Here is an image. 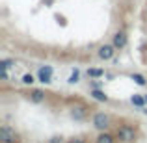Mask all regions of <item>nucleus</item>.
I'll list each match as a JSON object with an SVG mask.
<instances>
[{
    "label": "nucleus",
    "mask_w": 147,
    "mask_h": 143,
    "mask_svg": "<svg viewBox=\"0 0 147 143\" xmlns=\"http://www.w3.org/2000/svg\"><path fill=\"white\" fill-rule=\"evenodd\" d=\"M114 134H115L119 143H136L138 138H140L138 125H132V123H121V125H117Z\"/></svg>",
    "instance_id": "nucleus-1"
},
{
    "label": "nucleus",
    "mask_w": 147,
    "mask_h": 143,
    "mask_svg": "<svg viewBox=\"0 0 147 143\" xmlns=\"http://www.w3.org/2000/svg\"><path fill=\"white\" fill-rule=\"evenodd\" d=\"M90 115H93V108L84 102H75L73 106H69V117L75 121H86Z\"/></svg>",
    "instance_id": "nucleus-2"
},
{
    "label": "nucleus",
    "mask_w": 147,
    "mask_h": 143,
    "mask_svg": "<svg viewBox=\"0 0 147 143\" xmlns=\"http://www.w3.org/2000/svg\"><path fill=\"white\" fill-rule=\"evenodd\" d=\"M91 125H93L95 130L99 132H104L112 126V115L108 111H93L91 115Z\"/></svg>",
    "instance_id": "nucleus-3"
},
{
    "label": "nucleus",
    "mask_w": 147,
    "mask_h": 143,
    "mask_svg": "<svg viewBox=\"0 0 147 143\" xmlns=\"http://www.w3.org/2000/svg\"><path fill=\"white\" fill-rule=\"evenodd\" d=\"M0 143H21V136L9 125L0 126Z\"/></svg>",
    "instance_id": "nucleus-4"
},
{
    "label": "nucleus",
    "mask_w": 147,
    "mask_h": 143,
    "mask_svg": "<svg viewBox=\"0 0 147 143\" xmlns=\"http://www.w3.org/2000/svg\"><path fill=\"white\" fill-rule=\"evenodd\" d=\"M115 52H117V48L112 43H102V45H99V48H97V58L100 61H110V60H114Z\"/></svg>",
    "instance_id": "nucleus-5"
},
{
    "label": "nucleus",
    "mask_w": 147,
    "mask_h": 143,
    "mask_svg": "<svg viewBox=\"0 0 147 143\" xmlns=\"http://www.w3.org/2000/svg\"><path fill=\"white\" fill-rule=\"evenodd\" d=\"M26 99L32 104H45L49 100V95L45 89H37V87H30L28 93H26Z\"/></svg>",
    "instance_id": "nucleus-6"
},
{
    "label": "nucleus",
    "mask_w": 147,
    "mask_h": 143,
    "mask_svg": "<svg viewBox=\"0 0 147 143\" xmlns=\"http://www.w3.org/2000/svg\"><path fill=\"white\" fill-rule=\"evenodd\" d=\"M52 73H54L52 65H41L36 73L37 82H41L43 86H50V84H52Z\"/></svg>",
    "instance_id": "nucleus-7"
},
{
    "label": "nucleus",
    "mask_w": 147,
    "mask_h": 143,
    "mask_svg": "<svg viewBox=\"0 0 147 143\" xmlns=\"http://www.w3.org/2000/svg\"><path fill=\"white\" fill-rule=\"evenodd\" d=\"M112 45L117 50H123L129 45V34H127L125 30H115L114 36H112Z\"/></svg>",
    "instance_id": "nucleus-8"
},
{
    "label": "nucleus",
    "mask_w": 147,
    "mask_h": 143,
    "mask_svg": "<svg viewBox=\"0 0 147 143\" xmlns=\"http://www.w3.org/2000/svg\"><path fill=\"white\" fill-rule=\"evenodd\" d=\"M115 141H117L115 134L108 132V130H104V132H99V136L95 138V143H115Z\"/></svg>",
    "instance_id": "nucleus-9"
},
{
    "label": "nucleus",
    "mask_w": 147,
    "mask_h": 143,
    "mask_svg": "<svg viewBox=\"0 0 147 143\" xmlns=\"http://www.w3.org/2000/svg\"><path fill=\"white\" fill-rule=\"evenodd\" d=\"M90 97L97 102H110V97L104 93V89H90Z\"/></svg>",
    "instance_id": "nucleus-10"
},
{
    "label": "nucleus",
    "mask_w": 147,
    "mask_h": 143,
    "mask_svg": "<svg viewBox=\"0 0 147 143\" xmlns=\"http://www.w3.org/2000/svg\"><path fill=\"white\" fill-rule=\"evenodd\" d=\"M130 104L136 108H140V110H144V108L147 106L145 102V95H140V93H134L132 97H130Z\"/></svg>",
    "instance_id": "nucleus-11"
},
{
    "label": "nucleus",
    "mask_w": 147,
    "mask_h": 143,
    "mask_svg": "<svg viewBox=\"0 0 147 143\" xmlns=\"http://www.w3.org/2000/svg\"><path fill=\"white\" fill-rule=\"evenodd\" d=\"M86 75H88V78H90V80H97V78H102V76H104V69H100V67H90Z\"/></svg>",
    "instance_id": "nucleus-12"
},
{
    "label": "nucleus",
    "mask_w": 147,
    "mask_h": 143,
    "mask_svg": "<svg viewBox=\"0 0 147 143\" xmlns=\"http://www.w3.org/2000/svg\"><path fill=\"white\" fill-rule=\"evenodd\" d=\"M36 82H37V76L34 75V73H24V75L21 76V84L22 86H30L32 87Z\"/></svg>",
    "instance_id": "nucleus-13"
},
{
    "label": "nucleus",
    "mask_w": 147,
    "mask_h": 143,
    "mask_svg": "<svg viewBox=\"0 0 147 143\" xmlns=\"http://www.w3.org/2000/svg\"><path fill=\"white\" fill-rule=\"evenodd\" d=\"M130 78L134 80V84H136V86L147 87V76H144L142 73H132V75H130Z\"/></svg>",
    "instance_id": "nucleus-14"
},
{
    "label": "nucleus",
    "mask_w": 147,
    "mask_h": 143,
    "mask_svg": "<svg viewBox=\"0 0 147 143\" xmlns=\"http://www.w3.org/2000/svg\"><path fill=\"white\" fill-rule=\"evenodd\" d=\"M15 65H17V61L13 60V58H4L2 61H0V67L6 69V71H9V69H13Z\"/></svg>",
    "instance_id": "nucleus-15"
},
{
    "label": "nucleus",
    "mask_w": 147,
    "mask_h": 143,
    "mask_svg": "<svg viewBox=\"0 0 147 143\" xmlns=\"http://www.w3.org/2000/svg\"><path fill=\"white\" fill-rule=\"evenodd\" d=\"M78 82H80V71H78V69H73L71 76L67 78V84H71V86H73V84H78Z\"/></svg>",
    "instance_id": "nucleus-16"
},
{
    "label": "nucleus",
    "mask_w": 147,
    "mask_h": 143,
    "mask_svg": "<svg viewBox=\"0 0 147 143\" xmlns=\"http://www.w3.org/2000/svg\"><path fill=\"white\" fill-rule=\"evenodd\" d=\"M90 89H102V82H100V78L91 80V82H90Z\"/></svg>",
    "instance_id": "nucleus-17"
},
{
    "label": "nucleus",
    "mask_w": 147,
    "mask_h": 143,
    "mask_svg": "<svg viewBox=\"0 0 147 143\" xmlns=\"http://www.w3.org/2000/svg\"><path fill=\"white\" fill-rule=\"evenodd\" d=\"M65 143H88V138H84V136H76V138H71V140H67Z\"/></svg>",
    "instance_id": "nucleus-18"
},
{
    "label": "nucleus",
    "mask_w": 147,
    "mask_h": 143,
    "mask_svg": "<svg viewBox=\"0 0 147 143\" xmlns=\"http://www.w3.org/2000/svg\"><path fill=\"white\" fill-rule=\"evenodd\" d=\"M47 143H65V138L63 136H52L47 140Z\"/></svg>",
    "instance_id": "nucleus-19"
},
{
    "label": "nucleus",
    "mask_w": 147,
    "mask_h": 143,
    "mask_svg": "<svg viewBox=\"0 0 147 143\" xmlns=\"http://www.w3.org/2000/svg\"><path fill=\"white\" fill-rule=\"evenodd\" d=\"M142 111H144V113H145V115H147V110H142Z\"/></svg>",
    "instance_id": "nucleus-20"
},
{
    "label": "nucleus",
    "mask_w": 147,
    "mask_h": 143,
    "mask_svg": "<svg viewBox=\"0 0 147 143\" xmlns=\"http://www.w3.org/2000/svg\"><path fill=\"white\" fill-rule=\"evenodd\" d=\"M145 102H147V95H145Z\"/></svg>",
    "instance_id": "nucleus-21"
}]
</instances>
